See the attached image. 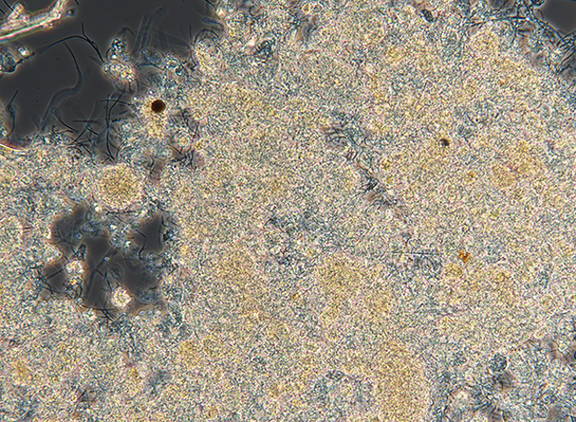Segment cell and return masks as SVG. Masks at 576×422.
Listing matches in <instances>:
<instances>
[{
    "instance_id": "2",
    "label": "cell",
    "mask_w": 576,
    "mask_h": 422,
    "mask_svg": "<svg viewBox=\"0 0 576 422\" xmlns=\"http://www.w3.org/2000/svg\"><path fill=\"white\" fill-rule=\"evenodd\" d=\"M144 114L152 134L156 137L163 136L166 121L165 102L159 98L148 100L144 106Z\"/></svg>"
},
{
    "instance_id": "1",
    "label": "cell",
    "mask_w": 576,
    "mask_h": 422,
    "mask_svg": "<svg viewBox=\"0 0 576 422\" xmlns=\"http://www.w3.org/2000/svg\"><path fill=\"white\" fill-rule=\"evenodd\" d=\"M141 190V181L134 170L117 166L106 170L97 185L98 197L110 207H126L136 201Z\"/></svg>"
}]
</instances>
